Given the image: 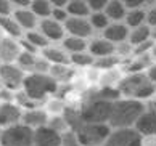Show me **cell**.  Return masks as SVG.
I'll list each match as a JSON object with an SVG mask.
<instances>
[{
    "instance_id": "obj_37",
    "label": "cell",
    "mask_w": 156,
    "mask_h": 146,
    "mask_svg": "<svg viewBox=\"0 0 156 146\" xmlns=\"http://www.w3.org/2000/svg\"><path fill=\"white\" fill-rule=\"evenodd\" d=\"M148 5V10H145V24L148 27H154L156 26V3L153 2H143V8Z\"/></svg>"
},
{
    "instance_id": "obj_40",
    "label": "cell",
    "mask_w": 156,
    "mask_h": 146,
    "mask_svg": "<svg viewBox=\"0 0 156 146\" xmlns=\"http://www.w3.org/2000/svg\"><path fill=\"white\" fill-rule=\"evenodd\" d=\"M50 66H51V64L47 60H44V58H37V61H36V64H34V69H32L31 74H48Z\"/></svg>"
},
{
    "instance_id": "obj_26",
    "label": "cell",
    "mask_w": 156,
    "mask_h": 146,
    "mask_svg": "<svg viewBox=\"0 0 156 146\" xmlns=\"http://www.w3.org/2000/svg\"><path fill=\"white\" fill-rule=\"evenodd\" d=\"M63 48H65V51H68V53H82V51L87 50V42H85V39H79V37H65L63 39Z\"/></svg>"
},
{
    "instance_id": "obj_13",
    "label": "cell",
    "mask_w": 156,
    "mask_h": 146,
    "mask_svg": "<svg viewBox=\"0 0 156 146\" xmlns=\"http://www.w3.org/2000/svg\"><path fill=\"white\" fill-rule=\"evenodd\" d=\"M39 32L42 34L50 42H56V40H63L65 39V27L60 23L53 21L51 18H47V19H42L39 23Z\"/></svg>"
},
{
    "instance_id": "obj_21",
    "label": "cell",
    "mask_w": 156,
    "mask_h": 146,
    "mask_svg": "<svg viewBox=\"0 0 156 146\" xmlns=\"http://www.w3.org/2000/svg\"><path fill=\"white\" fill-rule=\"evenodd\" d=\"M148 40H151V29L147 24H142L138 27H134L132 31H129V37H127V42L132 47H137L140 43H145Z\"/></svg>"
},
{
    "instance_id": "obj_15",
    "label": "cell",
    "mask_w": 156,
    "mask_h": 146,
    "mask_svg": "<svg viewBox=\"0 0 156 146\" xmlns=\"http://www.w3.org/2000/svg\"><path fill=\"white\" fill-rule=\"evenodd\" d=\"M21 124L32 128V130H36V128L44 127V125L48 124V114H47V111L39 109V108L26 109V113H23Z\"/></svg>"
},
{
    "instance_id": "obj_36",
    "label": "cell",
    "mask_w": 156,
    "mask_h": 146,
    "mask_svg": "<svg viewBox=\"0 0 156 146\" xmlns=\"http://www.w3.org/2000/svg\"><path fill=\"white\" fill-rule=\"evenodd\" d=\"M119 80H121V75H119L118 71H114V69L106 71V74H101V77H100L101 87H114L116 82L119 84Z\"/></svg>"
},
{
    "instance_id": "obj_54",
    "label": "cell",
    "mask_w": 156,
    "mask_h": 146,
    "mask_svg": "<svg viewBox=\"0 0 156 146\" xmlns=\"http://www.w3.org/2000/svg\"><path fill=\"white\" fill-rule=\"evenodd\" d=\"M2 39H3V31L0 29V40H2Z\"/></svg>"
},
{
    "instance_id": "obj_52",
    "label": "cell",
    "mask_w": 156,
    "mask_h": 146,
    "mask_svg": "<svg viewBox=\"0 0 156 146\" xmlns=\"http://www.w3.org/2000/svg\"><path fill=\"white\" fill-rule=\"evenodd\" d=\"M150 55H151V58H153V60H156V42H154L153 48H151V53H150Z\"/></svg>"
},
{
    "instance_id": "obj_32",
    "label": "cell",
    "mask_w": 156,
    "mask_h": 146,
    "mask_svg": "<svg viewBox=\"0 0 156 146\" xmlns=\"http://www.w3.org/2000/svg\"><path fill=\"white\" fill-rule=\"evenodd\" d=\"M89 23L92 29H98V31H105V29L109 26V19L106 18V15L103 13V11H100V13H90L89 16Z\"/></svg>"
},
{
    "instance_id": "obj_49",
    "label": "cell",
    "mask_w": 156,
    "mask_h": 146,
    "mask_svg": "<svg viewBox=\"0 0 156 146\" xmlns=\"http://www.w3.org/2000/svg\"><path fill=\"white\" fill-rule=\"evenodd\" d=\"M147 75L150 77V80L156 85V63H153L151 66L148 68V71H147Z\"/></svg>"
},
{
    "instance_id": "obj_34",
    "label": "cell",
    "mask_w": 156,
    "mask_h": 146,
    "mask_svg": "<svg viewBox=\"0 0 156 146\" xmlns=\"http://www.w3.org/2000/svg\"><path fill=\"white\" fill-rule=\"evenodd\" d=\"M118 63H119V58L116 55H111V56L94 60V66L97 69H103V71H111V69H114V66H116Z\"/></svg>"
},
{
    "instance_id": "obj_53",
    "label": "cell",
    "mask_w": 156,
    "mask_h": 146,
    "mask_svg": "<svg viewBox=\"0 0 156 146\" xmlns=\"http://www.w3.org/2000/svg\"><path fill=\"white\" fill-rule=\"evenodd\" d=\"M150 29H151V40H156V26L150 27Z\"/></svg>"
},
{
    "instance_id": "obj_22",
    "label": "cell",
    "mask_w": 156,
    "mask_h": 146,
    "mask_svg": "<svg viewBox=\"0 0 156 146\" xmlns=\"http://www.w3.org/2000/svg\"><path fill=\"white\" fill-rule=\"evenodd\" d=\"M87 98H94V100H103V101H109L114 103L121 98V93L118 90V87H100L98 90H94L89 93Z\"/></svg>"
},
{
    "instance_id": "obj_47",
    "label": "cell",
    "mask_w": 156,
    "mask_h": 146,
    "mask_svg": "<svg viewBox=\"0 0 156 146\" xmlns=\"http://www.w3.org/2000/svg\"><path fill=\"white\" fill-rule=\"evenodd\" d=\"M124 7L127 11L138 10V8H143V2H140V0H129V2H124Z\"/></svg>"
},
{
    "instance_id": "obj_16",
    "label": "cell",
    "mask_w": 156,
    "mask_h": 146,
    "mask_svg": "<svg viewBox=\"0 0 156 146\" xmlns=\"http://www.w3.org/2000/svg\"><path fill=\"white\" fill-rule=\"evenodd\" d=\"M129 37V27L122 23H109V26L103 31V39L113 45L122 43Z\"/></svg>"
},
{
    "instance_id": "obj_55",
    "label": "cell",
    "mask_w": 156,
    "mask_h": 146,
    "mask_svg": "<svg viewBox=\"0 0 156 146\" xmlns=\"http://www.w3.org/2000/svg\"><path fill=\"white\" fill-rule=\"evenodd\" d=\"M0 135H2V128H0Z\"/></svg>"
},
{
    "instance_id": "obj_2",
    "label": "cell",
    "mask_w": 156,
    "mask_h": 146,
    "mask_svg": "<svg viewBox=\"0 0 156 146\" xmlns=\"http://www.w3.org/2000/svg\"><path fill=\"white\" fill-rule=\"evenodd\" d=\"M145 111V104L135 100H119L113 103L108 125L113 128H129L134 127L138 117Z\"/></svg>"
},
{
    "instance_id": "obj_11",
    "label": "cell",
    "mask_w": 156,
    "mask_h": 146,
    "mask_svg": "<svg viewBox=\"0 0 156 146\" xmlns=\"http://www.w3.org/2000/svg\"><path fill=\"white\" fill-rule=\"evenodd\" d=\"M63 27L73 37H79V39H87L94 32V29H92L87 18H68L65 21V26Z\"/></svg>"
},
{
    "instance_id": "obj_33",
    "label": "cell",
    "mask_w": 156,
    "mask_h": 146,
    "mask_svg": "<svg viewBox=\"0 0 156 146\" xmlns=\"http://www.w3.org/2000/svg\"><path fill=\"white\" fill-rule=\"evenodd\" d=\"M26 40H27V42H29L36 50H39V48L44 50V48H47V47H48V40L45 39L40 32H37V31L27 32V34H26Z\"/></svg>"
},
{
    "instance_id": "obj_8",
    "label": "cell",
    "mask_w": 156,
    "mask_h": 146,
    "mask_svg": "<svg viewBox=\"0 0 156 146\" xmlns=\"http://www.w3.org/2000/svg\"><path fill=\"white\" fill-rule=\"evenodd\" d=\"M26 74L15 64H0V80L8 90H16L23 87Z\"/></svg>"
},
{
    "instance_id": "obj_14",
    "label": "cell",
    "mask_w": 156,
    "mask_h": 146,
    "mask_svg": "<svg viewBox=\"0 0 156 146\" xmlns=\"http://www.w3.org/2000/svg\"><path fill=\"white\" fill-rule=\"evenodd\" d=\"M21 53V47L13 39H2L0 40V63L2 64H13V61L18 60Z\"/></svg>"
},
{
    "instance_id": "obj_46",
    "label": "cell",
    "mask_w": 156,
    "mask_h": 146,
    "mask_svg": "<svg viewBox=\"0 0 156 146\" xmlns=\"http://www.w3.org/2000/svg\"><path fill=\"white\" fill-rule=\"evenodd\" d=\"M11 11H13V3L8 0H0V18L10 16Z\"/></svg>"
},
{
    "instance_id": "obj_35",
    "label": "cell",
    "mask_w": 156,
    "mask_h": 146,
    "mask_svg": "<svg viewBox=\"0 0 156 146\" xmlns=\"http://www.w3.org/2000/svg\"><path fill=\"white\" fill-rule=\"evenodd\" d=\"M95 58L92 56L89 51H82V53H74V55H69V61L76 66H90L94 64Z\"/></svg>"
},
{
    "instance_id": "obj_27",
    "label": "cell",
    "mask_w": 156,
    "mask_h": 146,
    "mask_svg": "<svg viewBox=\"0 0 156 146\" xmlns=\"http://www.w3.org/2000/svg\"><path fill=\"white\" fill-rule=\"evenodd\" d=\"M29 10L37 18L47 19L51 16V2H48V0H34L29 5Z\"/></svg>"
},
{
    "instance_id": "obj_12",
    "label": "cell",
    "mask_w": 156,
    "mask_h": 146,
    "mask_svg": "<svg viewBox=\"0 0 156 146\" xmlns=\"http://www.w3.org/2000/svg\"><path fill=\"white\" fill-rule=\"evenodd\" d=\"M134 128L142 137H156V111L145 109L135 122Z\"/></svg>"
},
{
    "instance_id": "obj_51",
    "label": "cell",
    "mask_w": 156,
    "mask_h": 146,
    "mask_svg": "<svg viewBox=\"0 0 156 146\" xmlns=\"http://www.w3.org/2000/svg\"><path fill=\"white\" fill-rule=\"evenodd\" d=\"M68 2L66 0H53L51 2V8H66Z\"/></svg>"
},
{
    "instance_id": "obj_9",
    "label": "cell",
    "mask_w": 156,
    "mask_h": 146,
    "mask_svg": "<svg viewBox=\"0 0 156 146\" xmlns=\"http://www.w3.org/2000/svg\"><path fill=\"white\" fill-rule=\"evenodd\" d=\"M23 111L18 104L13 103H0V127H13L21 124Z\"/></svg>"
},
{
    "instance_id": "obj_4",
    "label": "cell",
    "mask_w": 156,
    "mask_h": 146,
    "mask_svg": "<svg viewBox=\"0 0 156 146\" xmlns=\"http://www.w3.org/2000/svg\"><path fill=\"white\" fill-rule=\"evenodd\" d=\"M113 103L94 100V98H85L84 104L80 108V114L85 124H108L109 114H111Z\"/></svg>"
},
{
    "instance_id": "obj_45",
    "label": "cell",
    "mask_w": 156,
    "mask_h": 146,
    "mask_svg": "<svg viewBox=\"0 0 156 146\" xmlns=\"http://www.w3.org/2000/svg\"><path fill=\"white\" fill-rule=\"evenodd\" d=\"M132 50H134V48H132V45L126 40V42L116 45V51H114V53H116L118 58H119V56H129V55L132 53Z\"/></svg>"
},
{
    "instance_id": "obj_44",
    "label": "cell",
    "mask_w": 156,
    "mask_h": 146,
    "mask_svg": "<svg viewBox=\"0 0 156 146\" xmlns=\"http://www.w3.org/2000/svg\"><path fill=\"white\" fill-rule=\"evenodd\" d=\"M87 5H89L90 13H100V11H105L106 0H89Z\"/></svg>"
},
{
    "instance_id": "obj_48",
    "label": "cell",
    "mask_w": 156,
    "mask_h": 146,
    "mask_svg": "<svg viewBox=\"0 0 156 146\" xmlns=\"http://www.w3.org/2000/svg\"><path fill=\"white\" fill-rule=\"evenodd\" d=\"M0 100L3 103H10V100H13V92L8 90V89H0Z\"/></svg>"
},
{
    "instance_id": "obj_39",
    "label": "cell",
    "mask_w": 156,
    "mask_h": 146,
    "mask_svg": "<svg viewBox=\"0 0 156 146\" xmlns=\"http://www.w3.org/2000/svg\"><path fill=\"white\" fill-rule=\"evenodd\" d=\"M61 146H82L79 141L77 135L71 130L61 133Z\"/></svg>"
},
{
    "instance_id": "obj_25",
    "label": "cell",
    "mask_w": 156,
    "mask_h": 146,
    "mask_svg": "<svg viewBox=\"0 0 156 146\" xmlns=\"http://www.w3.org/2000/svg\"><path fill=\"white\" fill-rule=\"evenodd\" d=\"M153 64V58L150 53L147 55H140V56H135V60H132L129 64L126 66V69L129 71V74H134V72H145V69L148 71V68Z\"/></svg>"
},
{
    "instance_id": "obj_5",
    "label": "cell",
    "mask_w": 156,
    "mask_h": 146,
    "mask_svg": "<svg viewBox=\"0 0 156 146\" xmlns=\"http://www.w3.org/2000/svg\"><path fill=\"white\" fill-rule=\"evenodd\" d=\"M0 146H34V130L23 124H16L2 130Z\"/></svg>"
},
{
    "instance_id": "obj_38",
    "label": "cell",
    "mask_w": 156,
    "mask_h": 146,
    "mask_svg": "<svg viewBox=\"0 0 156 146\" xmlns=\"http://www.w3.org/2000/svg\"><path fill=\"white\" fill-rule=\"evenodd\" d=\"M48 127L53 128V130L58 132V133H65L66 128H68L65 119H63V116H53L51 119H48Z\"/></svg>"
},
{
    "instance_id": "obj_6",
    "label": "cell",
    "mask_w": 156,
    "mask_h": 146,
    "mask_svg": "<svg viewBox=\"0 0 156 146\" xmlns=\"http://www.w3.org/2000/svg\"><path fill=\"white\" fill-rule=\"evenodd\" d=\"M111 133L108 124H85L76 133L82 146H101Z\"/></svg>"
},
{
    "instance_id": "obj_24",
    "label": "cell",
    "mask_w": 156,
    "mask_h": 146,
    "mask_svg": "<svg viewBox=\"0 0 156 146\" xmlns=\"http://www.w3.org/2000/svg\"><path fill=\"white\" fill-rule=\"evenodd\" d=\"M66 13L69 18H87L90 16V10L84 0H71L66 5Z\"/></svg>"
},
{
    "instance_id": "obj_10",
    "label": "cell",
    "mask_w": 156,
    "mask_h": 146,
    "mask_svg": "<svg viewBox=\"0 0 156 146\" xmlns=\"http://www.w3.org/2000/svg\"><path fill=\"white\" fill-rule=\"evenodd\" d=\"M34 146H61V133L48 125L39 127L34 130Z\"/></svg>"
},
{
    "instance_id": "obj_20",
    "label": "cell",
    "mask_w": 156,
    "mask_h": 146,
    "mask_svg": "<svg viewBox=\"0 0 156 146\" xmlns=\"http://www.w3.org/2000/svg\"><path fill=\"white\" fill-rule=\"evenodd\" d=\"M103 13L106 15V18L109 21H114V23H119L126 18V13L127 10L124 7V2H119V0H109L106 2V7Z\"/></svg>"
},
{
    "instance_id": "obj_42",
    "label": "cell",
    "mask_w": 156,
    "mask_h": 146,
    "mask_svg": "<svg viewBox=\"0 0 156 146\" xmlns=\"http://www.w3.org/2000/svg\"><path fill=\"white\" fill-rule=\"evenodd\" d=\"M16 100H18V103L21 104V106H26L27 109H34L37 106V101H34V100H31L29 96L26 95L24 92H21V93H18L16 95Z\"/></svg>"
},
{
    "instance_id": "obj_31",
    "label": "cell",
    "mask_w": 156,
    "mask_h": 146,
    "mask_svg": "<svg viewBox=\"0 0 156 146\" xmlns=\"http://www.w3.org/2000/svg\"><path fill=\"white\" fill-rule=\"evenodd\" d=\"M16 61H18V68L21 69L23 72H24V71L32 72L34 64H36V61H37V56L32 55V53H27V51H21Z\"/></svg>"
},
{
    "instance_id": "obj_19",
    "label": "cell",
    "mask_w": 156,
    "mask_h": 146,
    "mask_svg": "<svg viewBox=\"0 0 156 146\" xmlns=\"http://www.w3.org/2000/svg\"><path fill=\"white\" fill-rule=\"evenodd\" d=\"M63 119H65L68 128L74 133H77L85 125L82 114H80V109H76L73 106H65V109H63Z\"/></svg>"
},
{
    "instance_id": "obj_7",
    "label": "cell",
    "mask_w": 156,
    "mask_h": 146,
    "mask_svg": "<svg viewBox=\"0 0 156 146\" xmlns=\"http://www.w3.org/2000/svg\"><path fill=\"white\" fill-rule=\"evenodd\" d=\"M143 138L134 127L114 128L106 138L105 146H142Z\"/></svg>"
},
{
    "instance_id": "obj_29",
    "label": "cell",
    "mask_w": 156,
    "mask_h": 146,
    "mask_svg": "<svg viewBox=\"0 0 156 146\" xmlns=\"http://www.w3.org/2000/svg\"><path fill=\"white\" fill-rule=\"evenodd\" d=\"M0 29H2L3 32H7L10 36V39L21 37V32H23V29L18 26V23H16L13 18H10V16L0 18Z\"/></svg>"
},
{
    "instance_id": "obj_41",
    "label": "cell",
    "mask_w": 156,
    "mask_h": 146,
    "mask_svg": "<svg viewBox=\"0 0 156 146\" xmlns=\"http://www.w3.org/2000/svg\"><path fill=\"white\" fill-rule=\"evenodd\" d=\"M153 45H154V42H153V40H148V42H145V43H140V45H137L135 48L132 50V53H134L135 56L147 55V53H150V51H151Z\"/></svg>"
},
{
    "instance_id": "obj_17",
    "label": "cell",
    "mask_w": 156,
    "mask_h": 146,
    "mask_svg": "<svg viewBox=\"0 0 156 146\" xmlns=\"http://www.w3.org/2000/svg\"><path fill=\"white\" fill-rule=\"evenodd\" d=\"M13 19L18 23V26L23 29V31H27L31 32L36 29V26L39 24L37 23V16L32 13L29 8H24V10H15L13 11Z\"/></svg>"
},
{
    "instance_id": "obj_1",
    "label": "cell",
    "mask_w": 156,
    "mask_h": 146,
    "mask_svg": "<svg viewBox=\"0 0 156 146\" xmlns=\"http://www.w3.org/2000/svg\"><path fill=\"white\" fill-rule=\"evenodd\" d=\"M118 90L121 96H126L127 100H148L156 93V85L150 80L147 72H134L121 77L118 84Z\"/></svg>"
},
{
    "instance_id": "obj_18",
    "label": "cell",
    "mask_w": 156,
    "mask_h": 146,
    "mask_svg": "<svg viewBox=\"0 0 156 146\" xmlns=\"http://www.w3.org/2000/svg\"><path fill=\"white\" fill-rule=\"evenodd\" d=\"M116 51V45H113L111 42H108L105 39H95L92 40L89 45V53L94 58H105V56H111Z\"/></svg>"
},
{
    "instance_id": "obj_30",
    "label": "cell",
    "mask_w": 156,
    "mask_h": 146,
    "mask_svg": "<svg viewBox=\"0 0 156 146\" xmlns=\"http://www.w3.org/2000/svg\"><path fill=\"white\" fill-rule=\"evenodd\" d=\"M126 26L127 27H138L142 24H145V8H138V10H130L126 13Z\"/></svg>"
},
{
    "instance_id": "obj_43",
    "label": "cell",
    "mask_w": 156,
    "mask_h": 146,
    "mask_svg": "<svg viewBox=\"0 0 156 146\" xmlns=\"http://www.w3.org/2000/svg\"><path fill=\"white\" fill-rule=\"evenodd\" d=\"M50 18L61 24V23H65L69 16L66 13V8H51V16H50Z\"/></svg>"
},
{
    "instance_id": "obj_3",
    "label": "cell",
    "mask_w": 156,
    "mask_h": 146,
    "mask_svg": "<svg viewBox=\"0 0 156 146\" xmlns=\"http://www.w3.org/2000/svg\"><path fill=\"white\" fill-rule=\"evenodd\" d=\"M56 90H58V82H55L48 74H29L23 82V92L34 101H44Z\"/></svg>"
},
{
    "instance_id": "obj_23",
    "label": "cell",
    "mask_w": 156,
    "mask_h": 146,
    "mask_svg": "<svg viewBox=\"0 0 156 146\" xmlns=\"http://www.w3.org/2000/svg\"><path fill=\"white\" fill-rule=\"evenodd\" d=\"M44 60H47L50 64H66L69 63V56L63 48H56V47H47L42 50Z\"/></svg>"
},
{
    "instance_id": "obj_50",
    "label": "cell",
    "mask_w": 156,
    "mask_h": 146,
    "mask_svg": "<svg viewBox=\"0 0 156 146\" xmlns=\"http://www.w3.org/2000/svg\"><path fill=\"white\" fill-rule=\"evenodd\" d=\"M48 108L51 109V113H63V109H65V106L61 104V101H51L50 104H48Z\"/></svg>"
},
{
    "instance_id": "obj_28",
    "label": "cell",
    "mask_w": 156,
    "mask_h": 146,
    "mask_svg": "<svg viewBox=\"0 0 156 146\" xmlns=\"http://www.w3.org/2000/svg\"><path fill=\"white\" fill-rule=\"evenodd\" d=\"M48 75L55 80V82H58V80L66 82V80H69L73 77V69H69L66 64H51Z\"/></svg>"
}]
</instances>
